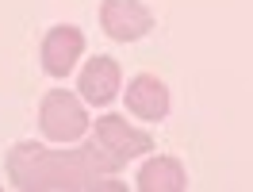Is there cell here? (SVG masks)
Returning a JSON list of instances; mask_svg holds the SVG:
<instances>
[{"instance_id":"cell-2","label":"cell","mask_w":253,"mask_h":192,"mask_svg":"<svg viewBox=\"0 0 253 192\" xmlns=\"http://www.w3.org/2000/svg\"><path fill=\"white\" fill-rule=\"evenodd\" d=\"M39 127H42V135L50 143H77L88 131V112H84V104L73 93L54 89L39 104Z\"/></svg>"},{"instance_id":"cell-1","label":"cell","mask_w":253,"mask_h":192,"mask_svg":"<svg viewBox=\"0 0 253 192\" xmlns=\"http://www.w3.org/2000/svg\"><path fill=\"white\" fill-rule=\"evenodd\" d=\"M8 181L23 192H81V189H123L108 177L119 173V165L92 143L77 150H46L39 143H16L8 150Z\"/></svg>"},{"instance_id":"cell-7","label":"cell","mask_w":253,"mask_h":192,"mask_svg":"<svg viewBox=\"0 0 253 192\" xmlns=\"http://www.w3.org/2000/svg\"><path fill=\"white\" fill-rule=\"evenodd\" d=\"M126 112L146 123H161L169 115V89L154 73H138L126 81Z\"/></svg>"},{"instance_id":"cell-6","label":"cell","mask_w":253,"mask_h":192,"mask_svg":"<svg viewBox=\"0 0 253 192\" xmlns=\"http://www.w3.org/2000/svg\"><path fill=\"white\" fill-rule=\"evenodd\" d=\"M77 89L92 108H104V104H111V100L119 96V89H123V69H119L115 58L96 54V58H88V65L81 69Z\"/></svg>"},{"instance_id":"cell-4","label":"cell","mask_w":253,"mask_h":192,"mask_svg":"<svg viewBox=\"0 0 253 192\" xmlns=\"http://www.w3.org/2000/svg\"><path fill=\"white\" fill-rule=\"evenodd\" d=\"M100 23L115 43H138L154 31V16L142 0H104L100 4Z\"/></svg>"},{"instance_id":"cell-3","label":"cell","mask_w":253,"mask_h":192,"mask_svg":"<svg viewBox=\"0 0 253 192\" xmlns=\"http://www.w3.org/2000/svg\"><path fill=\"white\" fill-rule=\"evenodd\" d=\"M92 139H96V146H100L119 169H123L130 158H142L146 150H154V139H150L146 131L130 127L123 115H100Z\"/></svg>"},{"instance_id":"cell-8","label":"cell","mask_w":253,"mask_h":192,"mask_svg":"<svg viewBox=\"0 0 253 192\" xmlns=\"http://www.w3.org/2000/svg\"><path fill=\"white\" fill-rule=\"evenodd\" d=\"M138 189L142 192H184L188 189V177H184V165L176 158H150L138 169Z\"/></svg>"},{"instance_id":"cell-5","label":"cell","mask_w":253,"mask_h":192,"mask_svg":"<svg viewBox=\"0 0 253 192\" xmlns=\"http://www.w3.org/2000/svg\"><path fill=\"white\" fill-rule=\"evenodd\" d=\"M84 54V35L73 23H58L42 35V47H39V58H42V69L50 77H69L77 58Z\"/></svg>"}]
</instances>
